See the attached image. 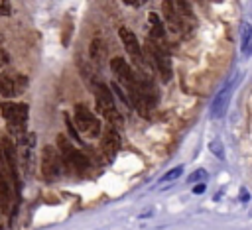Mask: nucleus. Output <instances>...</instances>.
Here are the masks:
<instances>
[{
	"mask_svg": "<svg viewBox=\"0 0 252 230\" xmlns=\"http://www.w3.org/2000/svg\"><path fill=\"white\" fill-rule=\"evenodd\" d=\"M183 173V167L181 165H177V167H173V169H169L163 177H161V183H167V181H173V179H177L179 175Z\"/></svg>",
	"mask_w": 252,
	"mask_h": 230,
	"instance_id": "nucleus-17",
	"label": "nucleus"
},
{
	"mask_svg": "<svg viewBox=\"0 0 252 230\" xmlns=\"http://www.w3.org/2000/svg\"><path fill=\"white\" fill-rule=\"evenodd\" d=\"M207 179V171L205 169H197V171H193L191 175H189V183H197V181H205Z\"/></svg>",
	"mask_w": 252,
	"mask_h": 230,
	"instance_id": "nucleus-18",
	"label": "nucleus"
},
{
	"mask_svg": "<svg viewBox=\"0 0 252 230\" xmlns=\"http://www.w3.org/2000/svg\"><path fill=\"white\" fill-rule=\"evenodd\" d=\"M14 189L16 187H14L8 163H6L2 147H0V208H2V212H12V214L16 212L18 202L14 199Z\"/></svg>",
	"mask_w": 252,
	"mask_h": 230,
	"instance_id": "nucleus-5",
	"label": "nucleus"
},
{
	"mask_svg": "<svg viewBox=\"0 0 252 230\" xmlns=\"http://www.w3.org/2000/svg\"><path fill=\"white\" fill-rule=\"evenodd\" d=\"M240 197H242V201H248V191L242 189V191H240Z\"/></svg>",
	"mask_w": 252,
	"mask_h": 230,
	"instance_id": "nucleus-24",
	"label": "nucleus"
},
{
	"mask_svg": "<svg viewBox=\"0 0 252 230\" xmlns=\"http://www.w3.org/2000/svg\"><path fill=\"white\" fill-rule=\"evenodd\" d=\"M94 96H96V110L102 114V118L108 122V126H114L116 130L122 128V114L118 112L116 104H114V98H112V92L108 90L106 85L102 83H96L94 85Z\"/></svg>",
	"mask_w": 252,
	"mask_h": 230,
	"instance_id": "nucleus-2",
	"label": "nucleus"
},
{
	"mask_svg": "<svg viewBox=\"0 0 252 230\" xmlns=\"http://www.w3.org/2000/svg\"><path fill=\"white\" fill-rule=\"evenodd\" d=\"M146 51H148V57L152 61V65L156 67L158 75L161 77V81H169L171 79V59H169V53H167V47L150 39L146 41Z\"/></svg>",
	"mask_w": 252,
	"mask_h": 230,
	"instance_id": "nucleus-6",
	"label": "nucleus"
},
{
	"mask_svg": "<svg viewBox=\"0 0 252 230\" xmlns=\"http://www.w3.org/2000/svg\"><path fill=\"white\" fill-rule=\"evenodd\" d=\"M0 112L6 120V128L10 136L16 140V144H20L28 136V112H30L28 104L26 102H2Z\"/></svg>",
	"mask_w": 252,
	"mask_h": 230,
	"instance_id": "nucleus-1",
	"label": "nucleus"
},
{
	"mask_svg": "<svg viewBox=\"0 0 252 230\" xmlns=\"http://www.w3.org/2000/svg\"><path fill=\"white\" fill-rule=\"evenodd\" d=\"M246 53H252V45H250V47H248V51H246Z\"/></svg>",
	"mask_w": 252,
	"mask_h": 230,
	"instance_id": "nucleus-25",
	"label": "nucleus"
},
{
	"mask_svg": "<svg viewBox=\"0 0 252 230\" xmlns=\"http://www.w3.org/2000/svg\"><path fill=\"white\" fill-rule=\"evenodd\" d=\"M250 43H252V26L244 24L242 26V51H248Z\"/></svg>",
	"mask_w": 252,
	"mask_h": 230,
	"instance_id": "nucleus-16",
	"label": "nucleus"
},
{
	"mask_svg": "<svg viewBox=\"0 0 252 230\" xmlns=\"http://www.w3.org/2000/svg\"><path fill=\"white\" fill-rule=\"evenodd\" d=\"M63 159H61V153L57 147L53 145H45L43 151H41V171H43V177L45 181H57L63 173Z\"/></svg>",
	"mask_w": 252,
	"mask_h": 230,
	"instance_id": "nucleus-8",
	"label": "nucleus"
},
{
	"mask_svg": "<svg viewBox=\"0 0 252 230\" xmlns=\"http://www.w3.org/2000/svg\"><path fill=\"white\" fill-rule=\"evenodd\" d=\"M100 149L104 153V157L108 161H112L120 149V134L114 126H106L102 132V140H100Z\"/></svg>",
	"mask_w": 252,
	"mask_h": 230,
	"instance_id": "nucleus-10",
	"label": "nucleus"
},
{
	"mask_svg": "<svg viewBox=\"0 0 252 230\" xmlns=\"http://www.w3.org/2000/svg\"><path fill=\"white\" fill-rule=\"evenodd\" d=\"M118 35H120V41H122L126 53L130 55V59H132V63H134V67H136V73L150 77V73H148V63H146L144 53H142V43L138 41V37L134 35V31L128 29V28H120V29H118Z\"/></svg>",
	"mask_w": 252,
	"mask_h": 230,
	"instance_id": "nucleus-4",
	"label": "nucleus"
},
{
	"mask_svg": "<svg viewBox=\"0 0 252 230\" xmlns=\"http://www.w3.org/2000/svg\"><path fill=\"white\" fill-rule=\"evenodd\" d=\"M73 124L79 128L81 134L87 138H96L100 134V122L98 118L91 112V108L85 102H77L73 110Z\"/></svg>",
	"mask_w": 252,
	"mask_h": 230,
	"instance_id": "nucleus-7",
	"label": "nucleus"
},
{
	"mask_svg": "<svg viewBox=\"0 0 252 230\" xmlns=\"http://www.w3.org/2000/svg\"><path fill=\"white\" fill-rule=\"evenodd\" d=\"M175 2V8L179 12L181 18H187V20H193V12H191V6L187 0H173Z\"/></svg>",
	"mask_w": 252,
	"mask_h": 230,
	"instance_id": "nucleus-15",
	"label": "nucleus"
},
{
	"mask_svg": "<svg viewBox=\"0 0 252 230\" xmlns=\"http://www.w3.org/2000/svg\"><path fill=\"white\" fill-rule=\"evenodd\" d=\"M8 61H10V57H8V53L0 47V73H2V69L8 65Z\"/></svg>",
	"mask_w": 252,
	"mask_h": 230,
	"instance_id": "nucleus-20",
	"label": "nucleus"
},
{
	"mask_svg": "<svg viewBox=\"0 0 252 230\" xmlns=\"http://www.w3.org/2000/svg\"><path fill=\"white\" fill-rule=\"evenodd\" d=\"M10 12H12L10 0H2V2H0V16H8Z\"/></svg>",
	"mask_w": 252,
	"mask_h": 230,
	"instance_id": "nucleus-19",
	"label": "nucleus"
},
{
	"mask_svg": "<svg viewBox=\"0 0 252 230\" xmlns=\"http://www.w3.org/2000/svg\"><path fill=\"white\" fill-rule=\"evenodd\" d=\"M57 149L61 153V159H63V167L65 169H71L75 173H85L89 169V159L85 153H81L69 140L67 136L59 134L57 136Z\"/></svg>",
	"mask_w": 252,
	"mask_h": 230,
	"instance_id": "nucleus-3",
	"label": "nucleus"
},
{
	"mask_svg": "<svg viewBox=\"0 0 252 230\" xmlns=\"http://www.w3.org/2000/svg\"><path fill=\"white\" fill-rule=\"evenodd\" d=\"M91 59L96 63V65H102L104 59H106V43L102 41V37H94L91 41Z\"/></svg>",
	"mask_w": 252,
	"mask_h": 230,
	"instance_id": "nucleus-14",
	"label": "nucleus"
},
{
	"mask_svg": "<svg viewBox=\"0 0 252 230\" xmlns=\"http://www.w3.org/2000/svg\"><path fill=\"white\" fill-rule=\"evenodd\" d=\"M124 4H128V6H134V8H140L142 4H146L148 0H122Z\"/></svg>",
	"mask_w": 252,
	"mask_h": 230,
	"instance_id": "nucleus-22",
	"label": "nucleus"
},
{
	"mask_svg": "<svg viewBox=\"0 0 252 230\" xmlns=\"http://www.w3.org/2000/svg\"><path fill=\"white\" fill-rule=\"evenodd\" d=\"M148 22H150V35L148 37L154 39V41H158V43H161V45H165V28H163L159 16L156 12H152L148 16Z\"/></svg>",
	"mask_w": 252,
	"mask_h": 230,
	"instance_id": "nucleus-13",
	"label": "nucleus"
},
{
	"mask_svg": "<svg viewBox=\"0 0 252 230\" xmlns=\"http://www.w3.org/2000/svg\"><path fill=\"white\" fill-rule=\"evenodd\" d=\"M161 10H163V18H165L169 29L179 31L181 29V16H179V12L175 8V2L173 0H163L161 2Z\"/></svg>",
	"mask_w": 252,
	"mask_h": 230,
	"instance_id": "nucleus-12",
	"label": "nucleus"
},
{
	"mask_svg": "<svg viewBox=\"0 0 252 230\" xmlns=\"http://www.w3.org/2000/svg\"><path fill=\"white\" fill-rule=\"evenodd\" d=\"M28 86V77L22 73H12V71H2L0 73V94L6 98H16L24 94Z\"/></svg>",
	"mask_w": 252,
	"mask_h": 230,
	"instance_id": "nucleus-9",
	"label": "nucleus"
},
{
	"mask_svg": "<svg viewBox=\"0 0 252 230\" xmlns=\"http://www.w3.org/2000/svg\"><path fill=\"white\" fill-rule=\"evenodd\" d=\"M193 193H195V195H201V193H205V183H199V185H195V187H193Z\"/></svg>",
	"mask_w": 252,
	"mask_h": 230,
	"instance_id": "nucleus-23",
	"label": "nucleus"
},
{
	"mask_svg": "<svg viewBox=\"0 0 252 230\" xmlns=\"http://www.w3.org/2000/svg\"><path fill=\"white\" fill-rule=\"evenodd\" d=\"M232 85H234V81H232V83H224L222 88L215 94V98H213V106H211V114H213L215 118L222 116V112H224V108H226V104H228V96H230Z\"/></svg>",
	"mask_w": 252,
	"mask_h": 230,
	"instance_id": "nucleus-11",
	"label": "nucleus"
},
{
	"mask_svg": "<svg viewBox=\"0 0 252 230\" xmlns=\"http://www.w3.org/2000/svg\"><path fill=\"white\" fill-rule=\"evenodd\" d=\"M211 151H215V153H217V157H220V159L224 157V155H222V147H220V144H219V142H211Z\"/></svg>",
	"mask_w": 252,
	"mask_h": 230,
	"instance_id": "nucleus-21",
	"label": "nucleus"
}]
</instances>
